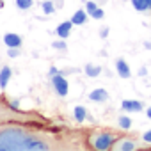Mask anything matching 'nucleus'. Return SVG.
<instances>
[{"label": "nucleus", "instance_id": "14", "mask_svg": "<svg viewBox=\"0 0 151 151\" xmlns=\"http://www.w3.org/2000/svg\"><path fill=\"white\" fill-rule=\"evenodd\" d=\"M100 71H101L100 66H93V64H87L86 66V75H87V77H91V78H96L98 75H100Z\"/></svg>", "mask_w": 151, "mask_h": 151}, {"label": "nucleus", "instance_id": "10", "mask_svg": "<svg viewBox=\"0 0 151 151\" xmlns=\"http://www.w3.org/2000/svg\"><path fill=\"white\" fill-rule=\"evenodd\" d=\"M71 27H73V22L69 20V22H64V23H60L59 27H57V36L60 37V39H66L68 36H69V32H71Z\"/></svg>", "mask_w": 151, "mask_h": 151}, {"label": "nucleus", "instance_id": "1", "mask_svg": "<svg viewBox=\"0 0 151 151\" xmlns=\"http://www.w3.org/2000/svg\"><path fill=\"white\" fill-rule=\"evenodd\" d=\"M64 142L66 140L57 139L50 133L25 126L7 124L0 128V151H50L73 147Z\"/></svg>", "mask_w": 151, "mask_h": 151}, {"label": "nucleus", "instance_id": "6", "mask_svg": "<svg viewBox=\"0 0 151 151\" xmlns=\"http://www.w3.org/2000/svg\"><path fill=\"white\" fill-rule=\"evenodd\" d=\"M121 109L124 112H140L144 109V105H142V101H137V100H124L121 103Z\"/></svg>", "mask_w": 151, "mask_h": 151}, {"label": "nucleus", "instance_id": "8", "mask_svg": "<svg viewBox=\"0 0 151 151\" xmlns=\"http://www.w3.org/2000/svg\"><path fill=\"white\" fill-rule=\"evenodd\" d=\"M110 96H109V93L105 91V89H94V91H91V94H89V100L91 101H96V103H103V101H107Z\"/></svg>", "mask_w": 151, "mask_h": 151}, {"label": "nucleus", "instance_id": "2", "mask_svg": "<svg viewBox=\"0 0 151 151\" xmlns=\"http://www.w3.org/2000/svg\"><path fill=\"white\" fill-rule=\"evenodd\" d=\"M117 139L119 137L114 132H94L87 137V142H89V147H93L96 151H109V149H112V146Z\"/></svg>", "mask_w": 151, "mask_h": 151}, {"label": "nucleus", "instance_id": "12", "mask_svg": "<svg viewBox=\"0 0 151 151\" xmlns=\"http://www.w3.org/2000/svg\"><path fill=\"white\" fill-rule=\"evenodd\" d=\"M132 6L135 7V11H140V13L151 11V4L147 2V0H132Z\"/></svg>", "mask_w": 151, "mask_h": 151}, {"label": "nucleus", "instance_id": "18", "mask_svg": "<svg viewBox=\"0 0 151 151\" xmlns=\"http://www.w3.org/2000/svg\"><path fill=\"white\" fill-rule=\"evenodd\" d=\"M98 9V6H96V2H91V0H86V11H87V14L91 16L94 11Z\"/></svg>", "mask_w": 151, "mask_h": 151}, {"label": "nucleus", "instance_id": "13", "mask_svg": "<svg viewBox=\"0 0 151 151\" xmlns=\"http://www.w3.org/2000/svg\"><path fill=\"white\" fill-rule=\"evenodd\" d=\"M73 117L77 119L78 123H84L86 119H87V110H86V107H75L73 109Z\"/></svg>", "mask_w": 151, "mask_h": 151}, {"label": "nucleus", "instance_id": "9", "mask_svg": "<svg viewBox=\"0 0 151 151\" xmlns=\"http://www.w3.org/2000/svg\"><path fill=\"white\" fill-rule=\"evenodd\" d=\"M11 75H13V69L9 66H4L2 69H0V89H2V91L7 87V84L11 80Z\"/></svg>", "mask_w": 151, "mask_h": 151}, {"label": "nucleus", "instance_id": "16", "mask_svg": "<svg viewBox=\"0 0 151 151\" xmlns=\"http://www.w3.org/2000/svg\"><path fill=\"white\" fill-rule=\"evenodd\" d=\"M119 128L121 130H130L132 128V119L128 116H121L119 117Z\"/></svg>", "mask_w": 151, "mask_h": 151}, {"label": "nucleus", "instance_id": "15", "mask_svg": "<svg viewBox=\"0 0 151 151\" xmlns=\"http://www.w3.org/2000/svg\"><path fill=\"white\" fill-rule=\"evenodd\" d=\"M34 6V0H16V7L22 11H29Z\"/></svg>", "mask_w": 151, "mask_h": 151}, {"label": "nucleus", "instance_id": "23", "mask_svg": "<svg viewBox=\"0 0 151 151\" xmlns=\"http://www.w3.org/2000/svg\"><path fill=\"white\" fill-rule=\"evenodd\" d=\"M142 140H144V142H147V144H151V130H149V132H146V133L142 135Z\"/></svg>", "mask_w": 151, "mask_h": 151}, {"label": "nucleus", "instance_id": "7", "mask_svg": "<svg viewBox=\"0 0 151 151\" xmlns=\"http://www.w3.org/2000/svg\"><path fill=\"white\" fill-rule=\"evenodd\" d=\"M116 69H117V75H119L121 78H130V77H132L130 66L126 64L124 59H117V60H116Z\"/></svg>", "mask_w": 151, "mask_h": 151}, {"label": "nucleus", "instance_id": "11", "mask_svg": "<svg viewBox=\"0 0 151 151\" xmlns=\"http://www.w3.org/2000/svg\"><path fill=\"white\" fill-rule=\"evenodd\" d=\"M87 11L86 9H78L77 13H75L73 16H71V22H73V25H84L86 22H87Z\"/></svg>", "mask_w": 151, "mask_h": 151}, {"label": "nucleus", "instance_id": "27", "mask_svg": "<svg viewBox=\"0 0 151 151\" xmlns=\"http://www.w3.org/2000/svg\"><path fill=\"white\" fill-rule=\"evenodd\" d=\"M147 2H149V4H151V0H147Z\"/></svg>", "mask_w": 151, "mask_h": 151}, {"label": "nucleus", "instance_id": "4", "mask_svg": "<svg viewBox=\"0 0 151 151\" xmlns=\"http://www.w3.org/2000/svg\"><path fill=\"white\" fill-rule=\"evenodd\" d=\"M52 86H53L57 96H60V98H66V96H68L69 86H68V80L62 77L60 73H57V75H53V77H52Z\"/></svg>", "mask_w": 151, "mask_h": 151}, {"label": "nucleus", "instance_id": "17", "mask_svg": "<svg viewBox=\"0 0 151 151\" xmlns=\"http://www.w3.org/2000/svg\"><path fill=\"white\" fill-rule=\"evenodd\" d=\"M41 7H43V13H45V14H52V13L55 11V6H53L52 0H45V2L41 4Z\"/></svg>", "mask_w": 151, "mask_h": 151}, {"label": "nucleus", "instance_id": "22", "mask_svg": "<svg viewBox=\"0 0 151 151\" xmlns=\"http://www.w3.org/2000/svg\"><path fill=\"white\" fill-rule=\"evenodd\" d=\"M53 48H57V50H66V43L57 41V43H53Z\"/></svg>", "mask_w": 151, "mask_h": 151}, {"label": "nucleus", "instance_id": "25", "mask_svg": "<svg viewBox=\"0 0 151 151\" xmlns=\"http://www.w3.org/2000/svg\"><path fill=\"white\" fill-rule=\"evenodd\" d=\"M100 36H101V37H107V36H109V29H103V30L100 32Z\"/></svg>", "mask_w": 151, "mask_h": 151}, {"label": "nucleus", "instance_id": "26", "mask_svg": "<svg viewBox=\"0 0 151 151\" xmlns=\"http://www.w3.org/2000/svg\"><path fill=\"white\" fill-rule=\"evenodd\" d=\"M147 117L151 119V107H149V110H147Z\"/></svg>", "mask_w": 151, "mask_h": 151}, {"label": "nucleus", "instance_id": "19", "mask_svg": "<svg viewBox=\"0 0 151 151\" xmlns=\"http://www.w3.org/2000/svg\"><path fill=\"white\" fill-rule=\"evenodd\" d=\"M91 16H93L94 20H101V18H103V9H100V7H98V9H96Z\"/></svg>", "mask_w": 151, "mask_h": 151}, {"label": "nucleus", "instance_id": "3", "mask_svg": "<svg viewBox=\"0 0 151 151\" xmlns=\"http://www.w3.org/2000/svg\"><path fill=\"white\" fill-rule=\"evenodd\" d=\"M112 149L114 151H135V149H139V144L133 137H119L114 142Z\"/></svg>", "mask_w": 151, "mask_h": 151}, {"label": "nucleus", "instance_id": "20", "mask_svg": "<svg viewBox=\"0 0 151 151\" xmlns=\"http://www.w3.org/2000/svg\"><path fill=\"white\" fill-rule=\"evenodd\" d=\"M7 53H9V57H13V59H14V57H18V55H20V48H9V52H7Z\"/></svg>", "mask_w": 151, "mask_h": 151}, {"label": "nucleus", "instance_id": "5", "mask_svg": "<svg viewBox=\"0 0 151 151\" xmlns=\"http://www.w3.org/2000/svg\"><path fill=\"white\" fill-rule=\"evenodd\" d=\"M4 43H6L7 48H22L23 39H22V36H18V34H14V32H7V34L4 36Z\"/></svg>", "mask_w": 151, "mask_h": 151}, {"label": "nucleus", "instance_id": "21", "mask_svg": "<svg viewBox=\"0 0 151 151\" xmlns=\"http://www.w3.org/2000/svg\"><path fill=\"white\" fill-rule=\"evenodd\" d=\"M9 107H11L13 110H18V109H20V101H18V100H11V101H9Z\"/></svg>", "mask_w": 151, "mask_h": 151}, {"label": "nucleus", "instance_id": "24", "mask_svg": "<svg viewBox=\"0 0 151 151\" xmlns=\"http://www.w3.org/2000/svg\"><path fill=\"white\" fill-rule=\"evenodd\" d=\"M57 73H59V69H57L55 66H52V68H50V71H48V77H53V75H57Z\"/></svg>", "mask_w": 151, "mask_h": 151}]
</instances>
